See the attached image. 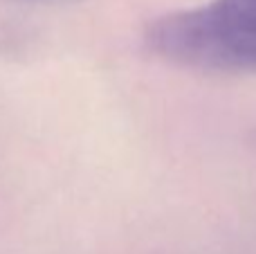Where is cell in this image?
I'll list each match as a JSON object with an SVG mask.
<instances>
[{
  "label": "cell",
  "instance_id": "6da1fadb",
  "mask_svg": "<svg viewBox=\"0 0 256 254\" xmlns=\"http://www.w3.org/2000/svg\"><path fill=\"white\" fill-rule=\"evenodd\" d=\"M144 45L189 70L256 74V0H209L162 14L146 25Z\"/></svg>",
  "mask_w": 256,
  "mask_h": 254
}]
</instances>
